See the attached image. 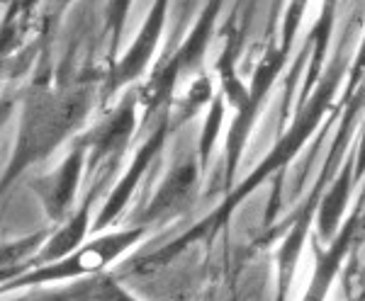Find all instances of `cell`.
Listing matches in <instances>:
<instances>
[{
	"label": "cell",
	"mask_w": 365,
	"mask_h": 301,
	"mask_svg": "<svg viewBox=\"0 0 365 301\" xmlns=\"http://www.w3.org/2000/svg\"><path fill=\"white\" fill-rule=\"evenodd\" d=\"M61 299L68 301H141L127 287H122L113 275H98L91 280L78 282Z\"/></svg>",
	"instance_id": "16"
},
{
	"label": "cell",
	"mask_w": 365,
	"mask_h": 301,
	"mask_svg": "<svg viewBox=\"0 0 365 301\" xmlns=\"http://www.w3.org/2000/svg\"><path fill=\"white\" fill-rule=\"evenodd\" d=\"M334 13H336V5L334 3H324L322 5V13H319V20L314 22L309 32V39H312V56H309V63H307V73H304V83L299 88V102L302 105L314 88L319 85L322 75H324V56H327V49H329V41H331V29H334Z\"/></svg>",
	"instance_id": "14"
},
{
	"label": "cell",
	"mask_w": 365,
	"mask_h": 301,
	"mask_svg": "<svg viewBox=\"0 0 365 301\" xmlns=\"http://www.w3.org/2000/svg\"><path fill=\"white\" fill-rule=\"evenodd\" d=\"M225 115H227V102H225V97L217 93V97L212 100V105L202 117V127H200V139H197V149H195L197 158H200V165H202V173L207 170L212 151H215L217 141H220Z\"/></svg>",
	"instance_id": "17"
},
{
	"label": "cell",
	"mask_w": 365,
	"mask_h": 301,
	"mask_svg": "<svg viewBox=\"0 0 365 301\" xmlns=\"http://www.w3.org/2000/svg\"><path fill=\"white\" fill-rule=\"evenodd\" d=\"M304 10H307L304 3L285 5L280 41H270L268 49L263 51L261 61L253 68V75L249 83V93H251L249 102H246L244 110L232 115V124H229L227 141H225V192H232L234 187H237V170L241 165V156H244L246 144H249L258 117H261L263 107H266L270 90H273L282 68H285L287 56H290L292 44H295V37L299 32V22H302Z\"/></svg>",
	"instance_id": "4"
},
{
	"label": "cell",
	"mask_w": 365,
	"mask_h": 301,
	"mask_svg": "<svg viewBox=\"0 0 365 301\" xmlns=\"http://www.w3.org/2000/svg\"><path fill=\"white\" fill-rule=\"evenodd\" d=\"M166 3H154L146 15L144 25L139 27L137 37L129 44V49L113 63L110 73L105 75V97H113L115 93L129 90L141 75L149 70L154 54L161 44L163 29H166Z\"/></svg>",
	"instance_id": "11"
},
{
	"label": "cell",
	"mask_w": 365,
	"mask_h": 301,
	"mask_svg": "<svg viewBox=\"0 0 365 301\" xmlns=\"http://www.w3.org/2000/svg\"><path fill=\"white\" fill-rule=\"evenodd\" d=\"M365 231V204L361 202L351 211V216L344 221L336 238L329 245H322L319 241L312 236V245H314V268L307 282L302 299L299 301H327L331 292L334 282L344 270L346 260L353 253V248L361 241V233Z\"/></svg>",
	"instance_id": "10"
},
{
	"label": "cell",
	"mask_w": 365,
	"mask_h": 301,
	"mask_svg": "<svg viewBox=\"0 0 365 301\" xmlns=\"http://www.w3.org/2000/svg\"><path fill=\"white\" fill-rule=\"evenodd\" d=\"M86 168H88L86 149H83V144L76 139L73 144H71L68 153L63 156V161L58 163L51 173L29 180V190L39 199L46 219L54 223V226H61V223L78 209L76 199H78V187H81V180H83Z\"/></svg>",
	"instance_id": "9"
},
{
	"label": "cell",
	"mask_w": 365,
	"mask_h": 301,
	"mask_svg": "<svg viewBox=\"0 0 365 301\" xmlns=\"http://www.w3.org/2000/svg\"><path fill=\"white\" fill-rule=\"evenodd\" d=\"M170 134H173V122H170V110H168L166 115L158 117L156 127L151 129L149 137L139 144V149L134 151V156H132V161H129V165L125 168V173H122L120 180L113 185L108 199H105L103 206H100V211L96 214V221H93V233L100 236L105 228H110L122 214H125L129 199L134 197V192H137L139 182L144 180V175L154 168L158 156H161L163 149H166Z\"/></svg>",
	"instance_id": "7"
},
{
	"label": "cell",
	"mask_w": 365,
	"mask_h": 301,
	"mask_svg": "<svg viewBox=\"0 0 365 301\" xmlns=\"http://www.w3.org/2000/svg\"><path fill=\"white\" fill-rule=\"evenodd\" d=\"M363 85H365V34H363V39H361V46H358L356 54H353L349 75H346L344 93H341V95H344V97H341V102L351 100L358 90H361Z\"/></svg>",
	"instance_id": "18"
},
{
	"label": "cell",
	"mask_w": 365,
	"mask_h": 301,
	"mask_svg": "<svg viewBox=\"0 0 365 301\" xmlns=\"http://www.w3.org/2000/svg\"><path fill=\"white\" fill-rule=\"evenodd\" d=\"M349 68H351V63H349V58H346V51L339 49L336 58H334V61L329 63V68L324 70L319 85L314 88V93H312L302 105H297L290 124L282 129V134L273 144V149H270L268 156L263 158V163L256 165L249 178L244 182H239L232 192H227L225 199H222V204L217 206L210 216H205L202 221H197L195 226H190L182 236H178L175 241H170L168 245H163L161 250L141 258L137 263V268L139 270H156V268H161V265H168L170 260H175V258H178L182 250H187L190 245L202 243V241L210 243V241L227 226L229 219L234 216V211H237L239 206L263 185V182L268 178H273V175L285 173V170L290 168V163L297 158V153L302 151V146L312 139V134L319 129L324 117L329 115V110H331V105H334V97L339 95L341 80L349 75Z\"/></svg>",
	"instance_id": "1"
},
{
	"label": "cell",
	"mask_w": 365,
	"mask_h": 301,
	"mask_svg": "<svg viewBox=\"0 0 365 301\" xmlns=\"http://www.w3.org/2000/svg\"><path fill=\"white\" fill-rule=\"evenodd\" d=\"M139 93L137 88L117 100V105L100 120L96 127L78 137L88 156L86 175H110L125 156L139 127Z\"/></svg>",
	"instance_id": "6"
},
{
	"label": "cell",
	"mask_w": 365,
	"mask_h": 301,
	"mask_svg": "<svg viewBox=\"0 0 365 301\" xmlns=\"http://www.w3.org/2000/svg\"><path fill=\"white\" fill-rule=\"evenodd\" d=\"M365 107V85L356 93L351 100L341 102V122H339V132L334 139L331 149L327 153V161L322 163L319 175H317L314 185L307 192V197L302 199V204L295 209V214L285 219V231L280 236L278 250H275V273H278V285H275V301H287L290 297V287L295 282V270L299 263V255L304 250L309 233H312V223L317 221L319 214L322 199L327 194L329 185L334 182V178L339 175L341 165H344L346 156L351 153V139L353 132L358 129V115Z\"/></svg>",
	"instance_id": "3"
},
{
	"label": "cell",
	"mask_w": 365,
	"mask_h": 301,
	"mask_svg": "<svg viewBox=\"0 0 365 301\" xmlns=\"http://www.w3.org/2000/svg\"><path fill=\"white\" fill-rule=\"evenodd\" d=\"M202 165H200L197 151H190L185 156H178L163 175L161 185L151 194L149 204L141 209V214L134 216L137 226H156L170 219H178L182 211L192 204L202 178Z\"/></svg>",
	"instance_id": "8"
},
{
	"label": "cell",
	"mask_w": 365,
	"mask_h": 301,
	"mask_svg": "<svg viewBox=\"0 0 365 301\" xmlns=\"http://www.w3.org/2000/svg\"><path fill=\"white\" fill-rule=\"evenodd\" d=\"M108 180H110V175H98L96 182L88 187V194L81 199L78 209H76L73 214L61 223V226H56L54 231H51L49 241H46L44 248H42V253H39V255L27 265L25 273L63 260V258H68L71 253H76L78 248H83L88 243V236L93 233V221H96V216L93 214H98V211H93V206H96V199L100 197V190H103Z\"/></svg>",
	"instance_id": "12"
},
{
	"label": "cell",
	"mask_w": 365,
	"mask_h": 301,
	"mask_svg": "<svg viewBox=\"0 0 365 301\" xmlns=\"http://www.w3.org/2000/svg\"><path fill=\"white\" fill-rule=\"evenodd\" d=\"M96 90L86 83L32 85L22 100L13 156L3 170V192L32 165L46 161L66 141L73 144L96 107Z\"/></svg>",
	"instance_id": "2"
},
{
	"label": "cell",
	"mask_w": 365,
	"mask_h": 301,
	"mask_svg": "<svg viewBox=\"0 0 365 301\" xmlns=\"http://www.w3.org/2000/svg\"><path fill=\"white\" fill-rule=\"evenodd\" d=\"M215 90H212V75L202 73L197 78H192L185 85L182 95L175 97L173 107H170V122H173V132L180 124L190 122L192 117H197V112H202L205 107H210L212 100H215Z\"/></svg>",
	"instance_id": "15"
},
{
	"label": "cell",
	"mask_w": 365,
	"mask_h": 301,
	"mask_svg": "<svg viewBox=\"0 0 365 301\" xmlns=\"http://www.w3.org/2000/svg\"><path fill=\"white\" fill-rule=\"evenodd\" d=\"M149 228L146 226H129L120 228V231L100 233L96 238H91L83 248H78L76 253H71L68 258L44 268L29 270V273L15 277V280L3 282V292H15V289H32V287H44L54 285V282H73V280H91V277L103 275L113 263L120 260L125 253L132 250L139 241L146 238Z\"/></svg>",
	"instance_id": "5"
},
{
	"label": "cell",
	"mask_w": 365,
	"mask_h": 301,
	"mask_svg": "<svg viewBox=\"0 0 365 301\" xmlns=\"http://www.w3.org/2000/svg\"><path fill=\"white\" fill-rule=\"evenodd\" d=\"M353 187H356V149H351V153L346 156L339 175L334 178V182L329 185V190L322 199L319 214H317V231H314V238L322 245L331 243L339 236L344 221L349 219L346 209H349Z\"/></svg>",
	"instance_id": "13"
}]
</instances>
